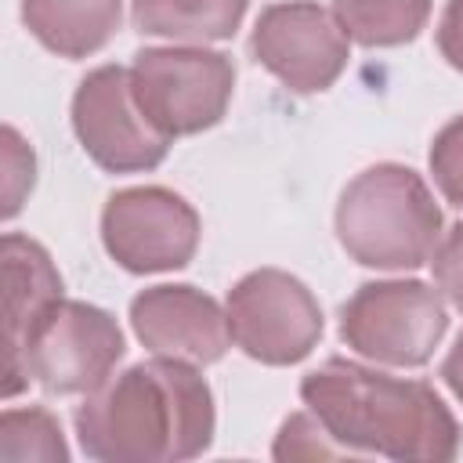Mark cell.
Instances as JSON below:
<instances>
[{
    "mask_svg": "<svg viewBox=\"0 0 463 463\" xmlns=\"http://www.w3.org/2000/svg\"><path fill=\"white\" fill-rule=\"evenodd\" d=\"M0 268H4V365L18 362L29 333L43 318V311L61 300L65 282L51 260V253L22 235L7 232L0 242Z\"/></svg>",
    "mask_w": 463,
    "mask_h": 463,
    "instance_id": "7c38bea8",
    "label": "cell"
},
{
    "mask_svg": "<svg viewBox=\"0 0 463 463\" xmlns=\"http://www.w3.org/2000/svg\"><path fill=\"white\" fill-rule=\"evenodd\" d=\"M123 0H22V25L58 58L80 61L119 33Z\"/></svg>",
    "mask_w": 463,
    "mask_h": 463,
    "instance_id": "4fadbf2b",
    "label": "cell"
},
{
    "mask_svg": "<svg viewBox=\"0 0 463 463\" xmlns=\"http://www.w3.org/2000/svg\"><path fill=\"white\" fill-rule=\"evenodd\" d=\"M250 54L293 94H322L347 69L351 36L329 7L315 0H286L257 14Z\"/></svg>",
    "mask_w": 463,
    "mask_h": 463,
    "instance_id": "30bf717a",
    "label": "cell"
},
{
    "mask_svg": "<svg viewBox=\"0 0 463 463\" xmlns=\"http://www.w3.org/2000/svg\"><path fill=\"white\" fill-rule=\"evenodd\" d=\"M232 344L260 365L304 362L326 329L315 293L282 268L246 271L224 300Z\"/></svg>",
    "mask_w": 463,
    "mask_h": 463,
    "instance_id": "52a82bcc",
    "label": "cell"
},
{
    "mask_svg": "<svg viewBox=\"0 0 463 463\" xmlns=\"http://www.w3.org/2000/svg\"><path fill=\"white\" fill-rule=\"evenodd\" d=\"M430 271H434V286L445 297V304L463 311V221L441 235L430 257Z\"/></svg>",
    "mask_w": 463,
    "mask_h": 463,
    "instance_id": "ffe728a7",
    "label": "cell"
},
{
    "mask_svg": "<svg viewBox=\"0 0 463 463\" xmlns=\"http://www.w3.org/2000/svg\"><path fill=\"white\" fill-rule=\"evenodd\" d=\"M438 376H441V380H445V387L463 402V333L456 336V344H452V347H449V354L441 358Z\"/></svg>",
    "mask_w": 463,
    "mask_h": 463,
    "instance_id": "7402d4cb",
    "label": "cell"
},
{
    "mask_svg": "<svg viewBox=\"0 0 463 463\" xmlns=\"http://www.w3.org/2000/svg\"><path fill=\"white\" fill-rule=\"evenodd\" d=\"M130 87L152 127L177 141L224 119L235 94V65L206 43L145 47L130 61Z\"/></svg>",
    "mask_w": 463,
    "mask_h": 463,
    "instance_id": "8992f818",
    "label": "cell"
},
{
    "mask_svg": "<svg viewBox=\"0 0 463 463\" xmlns=\"http://www.w3.org/2000/svg\"><path fill=\"white\" fill-rule=\"evenodd\" d=\"M300 402L351 456L449 463L463 430L427 380H402L351 358H326L300 380Z\"/></svg>",
    "mask_w": 463,
    "mask_h": 463,
    "instance_id": "7a4b0ae2",
    "label": "cell"
},
{
    "mask_svg": "<svg viewBox=\"0 0 463 463\" xmlns=\"http://www.w3.org/2000/svg\"><path fill=\"white\" fill-rule=\"evenodd\" d=\"M199 235L203 221L195 206L163 184L119 188L101 210V246L130 275L188 268Z\"/></svg>",
    "mask_w": 463,
    "mask_h": 463,
    "instance_id": "ba28073f",
    "label": "cell"
},
{
    "mask_svg": "<svg viewBox=\"0 0 463 463\" xmlns=\"http://www.w3.org/2000/svg\"><path fill=\"white\" fill-rule=\"evenodd\" d=\"M449 333V307L438 286L420 279L362 282L340 304V340L365 362L420 369Z\"/></svg>",
    "mask_w": 463,
    "mask_h": 463,
    "instance_id": "5b68a950",
    "label": "cell"
},
{
    "mask_svg": "<svg viewBox=\"0 0 463 463\" xmlns=\"http://www.w3.org/2000/svg\"><path fill=\"white\" fill-rule=\"evenodd\" d=\"M213 430V391L199 365L159 354L109 376L76 409L80 449L98 463L195 459Z\"/></svg>",
    "mask_w": 463,
    "mask_h": 463,
    "instance_id": "6da1fadb",
    "label": "cell"
},
{
    "mask_svg": "<svg viewBox=\"0 0 463 463\" xmlns=\"http://www.w3.org/2000/svg\"><path fill=\"white\" fill-rule=\"evenodd\" d=\"M250 0H130V22L141 36L170 43L232 40L246 18Z\"/></svg>",
    "mask_w": 463,
    "mask_h": 463,
    "instance_id": "5bb4252c",
    "label": "cell"
},
{
    "mask_svg": "<svg viewBox=\"0 0 463 463\" xmlns=\"http://www.w3.org/2000/svg\"><path fill=\"white\" fill-rule=\"evenodd\" d=\"M271 456L275 459H336V456H351V452L307 409V412H293L279 427L275 445H271Z\"/></svg>",
    "mask_w": 463,
    "mask_h": 463,
    "instance_id": "e0dca14e",
    "label": "cell"
},
{
    "mask_svg": "<svg viewBox=\"0 0 463 463\" xmlns=\"http://www.w3.org/2000/svg\"><path fill=\"white\" fill-rule=\"evenodd\" d=\"M441 210L427 181L402 163L365 166L340 192L333 228L340 250L376 271H412L430 264L441 242Z\"/></svg>",
    "mask_w": 463,
    "mask_h": 463,
    "instance_id": "3957f363",
    "label": "cell"
},
{
    "mask_svg": "<svg viewBox=\"0 0 463 463\" xmlns=\"http://www.w3.org/2000/svg\"><path fill=\"white\" fill-rule=\"evenodd\" d=\"M434 0H329L344 33L362 47L412 43L430 18Z\"/></svg>",
    "mask_w": 463,
    "mask_h": 463,
    "instance_id": "9a60e30c",
    "label": "cell"
},
{
    "mask_svg": "<svg viewBox=\"0 0 463 463\" xmlns=\"http://www.w3.org/2000/svg\"><path fill=\"white\" fill-rule=\"evenodd\" d=\"M0 137H4V221H11L36 184V156L11 123L4 127Z\"/></svg>",
    "mask_w": 463,
    "mask_h": 463,
    "instance_id": "d6986e66",
    "label": "cell"
},
{
    "mask_svg": "<svg viewBox=\"0 0 463 463\" xmlns=\"http://www.w3.org/2000/svg\"><path fill=\"white\" fill-rule=\"evenodd\" d=\"M72 130L105 174H145L170 152V137L141 112L130 69L123 65H98L80 80L72 94Z\"/></svg>",
    "mask_w": 463,
    "mask_h": 463,
    "instance_id": "9c48e42d",
    "label": "cell"
},
{
    "mask_svg": "<svg viewBox=\"0 0 463 463\" xmlns=\"http://www.w3.org/2000/svg\"><path fill=\"white\" fill-rule=\"evenodd\" d=\"M438 51L441 58L463 76V0H445V11L438 18Z\"/></svg>",
    "mask_w": 463,
    "mask_h": 463,
    "instance_id": "44dd1931",
    "label": "cell"
},
{
    "mask_svg": "<svg viewBox=\"0 0 463 463\" xmlns=\"http://www.w3.org/2000/svg\"><path fill=\"white\" fill-rule=\"evenodd\" d=\"M130 329L145 351L192 365H213L232 347L228 311L188 282L141 289L130 300Z\"/></svg>",
    "mask_w": 463,
    "mask_h": 463,
    "instance_id": "8fae6325",
    "label": "cell"
},
{
    "mask_svg": "<svg viewBox=\"0 0 463 463\" xmlns=\"http://www.w3.org/2000/svg\"><path fill=\"white\" fill-rule=\"evenodd\" d=\"M127 351L119 322L87 300H54L29 333L18 362L4 365V398L36 383L47 394H90Z\"/></svg>",
    "mask_w": 463,
    "mask_h": 463,
    "instance_id": "277c9868",
    "label": "cell"
},
{
    "mask_svg": "<svg viewBox=\"0 0 463 463\" xmlns=\"http://www.w3.org/2000/svg\"><path fill=\"white\" fill-rule=\"evenodd\" d=\"M0 456L4 459L65 463L69 459V445H65L58 416L51 409H43V405L4 409V416H0Z\"/></svg>",
    "mask_w": 463,
    "mask_h": 463,
    "instance_id": "2e32d148",
    "label": "cell"
},
{
    "mask_svg": "<svg viewBox=\"0 0 463 463\" xmlns=\"http://www.w3.org/2000/svg\"><path fill=\"white\" fill-rule=\"evenodd\" d=\"M430 177L449 206L463 210V116H452L430 141Z\"/></svg>",
    "mask_w": 463,
    "mask_h": 463,
    "instance_id": "ac0fdd59",
    "label": "cell"
}]
</instances>
